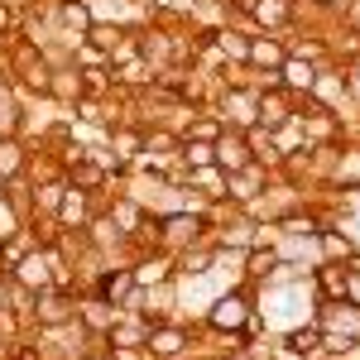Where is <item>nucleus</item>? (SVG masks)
Segmentation results:
<instances>
[{
  "instance_id": "1",
  "label": "nucleus",
  "mask_w": 360,
  "mask_h": 360,
  "mask_svg": "<svg viewBox=\"0 0 360 360\" xmlns=\"http://www.w3.org/2000/svg\"><path fill=\"white\" fill-rule=\"evenodd\" d=\"M245 317H250V303L240 298V293H226L221 303L207 312V322H212L217 332H240V327H245Z\"/></svg>"
},
{
  "instance_id": "2",
  "label": "nucleus",
  "mask_w": 360,
  "mask_h": 360,
  "mask_svg": "<svg viewBox=\"0 0 360 360\" xmlns=\"http://www.w3.org/2000/svg\"><path fill=\"white\" fill-rule=\"evenodd\" d=\"M212 149H217V164L231 168V173L250 168V144H245V135H226V139H217Z\"/></svg>"
},
{
  "instance_id": "3",
  "label": "nucleus",
  "mask_w": 360,
  "mask_h": 360,
  "mask_svg": "<svg viewBox=\"0 0 360 360\" xmlns=\"http://www.w3.org/2000/svg\"><path fill=\"white\" fill-rule=\"evenodd\" d=\"M49 264H53V255H25L20 259V283L25 288H53V274H49Z\"/></svg>"
},
{
  "instance_id": "4",
  "label": "nucleus",
  "mask_w": 360,
  "mask_h": 360,
  "mask_svg": "<svg viewBox=\"0 0 360 360\" xmlns=\"http://www.w3.org/2000/svg\"><path fill=\"white\" fill-rule=\"evenodd\" d=\"M144 346H149L154 356L173 360V356H183V346H188V336L178 332V327H164V332H149V336H144Z\"/></svg>"
},
{
  "instance_id": "5",
  "label": "nucleus",
  "mask_w": 360,
  "mask_h": 360,
  "mask_svg": "<svg viewBox=\"0 0 360 360\" xmlns=\"http://www.w3.org/2000/svg\"><path fill=\"white\" fill-rule=\"evenodd\" d=\"M68 317H72V303H68L63 293H49V288H44V293H39V322H44V327H58V322H68Z\"/></svg>"
},
{
  "instance_id": "6",
  "label": "nucleus",
  "mask_w": 360,
  "mask_h": 360,
  "mask_svg": "<svg viewBox=\"0 0 360 360\" xmlns=\"http://www.w3.org/2000/svg\"><path fill=\"white\" fill-rule=\"evenodd\" d=\"M130 288H135V274H130V269H120V274H106V278H101V298H106V303H120Z\"/></svg>"
},
{
  "instance_id": "7",
  "label": "nucleus",
  "mask_w": 360,
  "mask_h": 360,
  "mask_svg": "<svg viewBox=\"0 0 360 360\" xmlns=\"http://www.w3.org/2000/svg\"><path fill=\"white\" fill-rule=\"evenodd\" d=\"M130 274H135V288L164 283V278H168V259H144V264H135V269H130Z\"/></svg>"
},
{
  "instance_id": "8",
  "label": "nucleus",
  "mask_w": 360,
  "mask_h": 360,
  "mask_svg": "<svg viewBox=\"0 0 360 360\" xmlns=\"http://www.w3.org/2000/svg\"><path fill=\"white\" fill-rule=\"evenodd\" d=\"M250 63H259V68H278V63H283V49H278L274 39H255V44H250Z\"/></svg>"
},
{
  "instance_id": "9",
  "label": "nucleus",
  "mask_w": 360,
  "mask_h": 360,
  "mask_svg": "<svg viewBox=\"0 0 360 360\" xmlns=\"http://www.w3.org/2000/svg\"><path fill=\"white\" fill-rule=\"evenodd\" d=\"M250 10H255L259 25H283L288 20V5L283 0H250Z\"/></svg>"
},
{
  "instance_id": "10",
  "label": "nucleus",
  "mask_w": 360,
  "mask_h": 360,
  "mask_svg": "<svg viewBox=\"0 0 360 360\" xmlns=\"http://www.w3.org/2000/svg\"><path fill=\"white\" fill-rule=\"evenodd\" d=\"M317 341H322V332H317V327H307V332H288V336H283V346H288L293 356H312V351H317Z\"/></svg>"
},
{
  "instance_id": "11",
  "label": "nucleus",
  "mask_w": 360,
  "mask_h": 360,
  "mask_svg": "<svg viewBox=\"0 0 360 360\" xmlns=\"http://www.w3.org/2000/svg\"><path fill=\"white\" fill-rule=\"evenodd\" d=\"M317 351H332V356H351V351H356V336L346 332H332V327H327V332H322V341H317Z\"/></svg>"
},
{
  "instance_id": "12",
  "label": "nucleus",
  "mask_w": 360,
  "mask_h": 360,
  "mask_svg": "<svg viewBox=\"0 0 360 360\" xmlns=\"http://www.w3.org/2000/svg\"><path fill=\"white\" fill-rule=\"evenodd\" d=\"M183 159H188L193 168H207L212 159H217V149H212L207 139H188V144H183Z\"/></svg>"
},
{
  "instance_id": "13",
  "label": "nucleus",
  "mask_w": 360,
  "mask_h": 360,
  "mask_svg": "<svg viewBox=\"0 0 360 360\" xmlns=\"http://www.w3.org/2000/svg\"><path fill=\"white\" fill-rule=\"evenodd\" d=\"M283 120H288L283 101H269V96H264V101H259V125H264V130H278Z\"/></svg>"
},
{
  "instance_id": "14",
  "label": "nucleus",
  "mask_w": 360,
  "mask_h": 360,
  "mask_svg": "<svg viewBox=\"0 0 360 360\" xmlns=\"http://www.w3.org/2000/svg\"><path fill=\"white\" fill-rule=\"evenodd\" d=\"M63 20L72 29H91V10H86L82 0H63Z\"/></svg>"
},
{
  "instance_id": "15",
  "label": "nucleus",
  "mask_w": 360,
  "mask_h": 360,
  "mask_svg": "<svg viewBox=\"0 0 360 360\" xmlns=\"http://www.w3.org/2000/svg\"><path fill=\"white\" fill-rule=\"evenodd\" d=\"M317 283H322V293L346 298V283H351V278H346V269H322V278H317Z\"/></svg>"
},
{
  "instance_id": "16",
  "label": "nucleus",
  "mask_w": 360,
  "mask_h": 360,
  "mask_svg": "<svg viewBox=\"0 0 360 360\" xmlns=\"http://www.w3.org/2000/svg\"><path fill=\"white\" fill-rule=\"evenodd\" d=\"M341 307H346V303H341ZM327 327H346L351 336H360V312H351V307H346V312L327 307Z\"/></svg>"
},
{
  "instance_id": "17",
  "label": "nucleus",
  "mask_w": 360,
  "mask_h": 360,
  "mask_svg": "<svg viewBox=\"0 0 360 360\" xmlns=\"http://www.w3.org/2000/svg\"><path fill=\"white\" fill-rule=\"evenodd\" d=\"M82 212H86V193L72 188V193L63 197V221H82Z\"/></svg>"
},
{
  "instance_id": "18",
  "label": "nucleus",
  "mask_w": 360,
  "mask_h": 360,
  "mask_svg": "<svg viewBox=\"0 0 360 360\" xmlns=\"http://www.w3.org/2000/svg\"><path fill=\"white\" fill-rule=\"evenodd\" d=\"M255 183H259V173H245V168L231 178V188H236V197H240V202H250V197H255Z\"/></svg>"
},
{
  "instance_id": "19",
  "label": "nucleus",
  "mask_w": 360,
  "mask_h": 360,
  "mask_svg": "<svg viewBox=\"0 0 360 360\" xmlns=\"http://www.w3.org/2000/svg\"><path fill=\"white\" fill-rule=\"evenodd\" d=\"M168 236H173V240H188V236H197V221L193 217H168Z\"/></svg>"
},
{
  "instance_id": "20",
  "label": "nucleus",
  "mask_w": 360,
  "mask_h": 360,
  "mask_svg": "<svg viewBox=\"0 0 360 360\" xmlns=\"http://www.w3.org/2000/svg\"><path fill=\"white\" fill-rule=\"evenodd\" d=\"M15 168H20V149L10 139H0V173H15Z\"/></svg>"
},
{
  "instance_id": "21",
  "label": "nucleus",
  "mask_w": 360,
  "mask_h": 360,
  "mask_svg": "<svg viewBox=\"0 0 360 360\" xmlns=\"http://www.w3.org/2000/svg\"><path fill=\"white\" fill-rule=\"evenodd\" d=\"M15 135V106H10V96H0V139Z\"/></svg>"
},
{
  "instance_id": "22",
  "label": "nucleus",
  "mask_w": 360,
  "mask_h": 360,
  "mask_svg": "<svg viewBox=\"0 0 360 360\" xmlns=\"http://www.w3.org/2000/svg\"><path fill=\"white\" fill-rule=\"evenodd\" d=\"M221 49H226L231 58H250V44L240 39V34H221Z\"/></svg>"
},
{
  "instance_id": "23",
  "label": "nucleus",
  "mask_w": 360,
  "mask_h": 360,
  "mask_svg": "<svg viewBox=\"0 0 360 360\" xmlns=\"http://www.w3.org/2000/svg\"><path fill=\"white\" fill-rule=\"evenodd\" d=\"M288 82L293 86H312L317 77H312V68H303V63H288Z\"/></svg>"
},
{
  "instance_id": "24",
  "label": "nucleus",
  "mask_w": 360,
  "mask_h": 360,
  "mask_svg": "<svg viewBox=\"0 0 360 360\" xmlns=\"http://www.w3.org/2000/svg\"><path fill=\"white\" fill-rule=\"evenodd\" d=\"M322 245L332 250V255H351V240H341L336 231H322Z\"/></svg>"
},
{
  "instance_id": "25",
  "label": "nucleus",
  "mask_w": 360,
  "mask_h": 360,
  "mask_svg": "<svg viewBox=\"0 0 360 360\" xmlns=\"http://www.w3.org/2000/svg\"><path fill=\"white\" fill-rule=\"evenodd\" d=\"M91 39H96L101 49H115V39H120V34H115V29H106V25H91Z\"/></svg>"
},
{
  "instance_id": "26",
  "label": "nucleus",
  "mask_w": 360,
  "mask_h": 360,
  "mask_svg": "<svg viewBox=\"0 0 360 360\" xmlns=\"http://www.w3.org/2000/svg\"><path fill=\"white\" fill-rule=\"evenodd\" d=\"M274 269V255H250V274H269Z\"/></svg>"
},
{
  "instance_id": "27",
  "label": "nucleus",
  "mask_w": 360,
  "mask_h": 360,
  "mask_svg": "<svg viewBox=\"0 0 360 360\" xmlns=\"http://www.w3.org/2000/svg\"><path fill=\"white\" fill-rule=\"evenodd\" d=\"M115 149H120V154H139V139L130 135V130H120V135H115Z\"/></svg>"
},
{
  "instance_id": "28",
  "label": "nucleus",
  "mask_w": 360,
  "mask_h": 360,
  "mask_svg": "<svg viewBox=\"0 0 360 360\" xmlns=\"http://www.w3.org/2000/svg\"><path fill=\"white\" fill-rule=\"evenodd\" d=\"M115 217H120V226H135L139 221V212L130 207V202H120V207H115Z\"/></svg>"
},
{
  "instance_id": "29",
  "label": "nucleus",
  "mask_w": 360,
  "mask_h": 360,
  "mask_svg": "<svg viewBox=\"0 0 360 360\" xmlns=\"http://www.w3.org/2000/svg\"><path fill=\"white\" fill-rule=\"evenodd\" d=\"M58 197H63V188H44L39 193V207H58Z\"/></svg>"
},
{
  "instance_id": "30",
  "label": "nucleus",
  "mask_w": 360,
  "mask_h": 360,
  "mask_svg": "<svg viewBox=\"0 0 360 360\" xmlns=\"http://www.w3.org/2000/svg\"><path fill=\"white\" fill-rule=\"evenodd\" d=\"M0 29H10V10L5 5H0Z\"/></svg>"
},
{
  "instance_id": "31",
  "label": "nucleus",
  "mask_w": 360,
  "mask_h": 360,
  "mask_svg": "<svg viewBox=\"0 0 360 360\" xmlns=\"http://www.w3.org/2000/svg\"><path fill=\"white\" fill-rule=\"evenodd\" d=\"M356 77H360V63H356Z\"/></svg>"
}]
</instances>
